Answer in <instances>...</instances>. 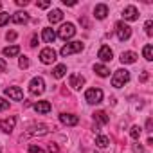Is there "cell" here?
Returning <instances> with one entry per match:
<instances>
[{"mask_svg": "<svg viewBox=\"0 0 153 153\" xmlns=\"http://www.w3.org/2000/svg\"><path fill=\"white\" fill-rule=\"evenodd\" d=\"M142 54H144V58H146L148 61H151V59H153V47H151V45H146V47L142 49Z\"/></svg>", "mask_w": 153, "mask_h": 153, "instance_id": "cell-27", "label": "cell"}, {"mask_svg": "<svg viewBox=\"0 0 153 153\" xmlns=\"http://www.w3.org/2000/svg\"><path fill=\"white\" fill-rule=\"evenodd\" d=\"M65 6H76V0H61Z\"/></svg>", "mask_w": 153, "mask_h": 153, "instance_id": "cell-39", "label": "cell"}, {"mask_svg": "<svg viewBox=\"0 0 153 153\" xmlns=\"http://www.w3.org/2000/svg\"><path fill=\"white\" fill-rule=\"evenodd\" d=\"M58 151H59V148H58L54 142H51V144H49V153H58Z\"/></svg>", "mask_w": 153, "mask_h": 153, "instance_id": "cell-35", "label": "cell"}, {"mask_svg": "<svg viewBox=\"0 0 153 153\" xmlns=\"http://www.w3.org/2000/svg\"><path fill=\"white\" fill-rule=\"evenodd\" d=\"M36 6H38L40 9H47V7L51 6V2H49V0H42V2H38Z\"/></svg>", "mask_w": 153, "mask_h": 153, "instance_id": "cell-33", "label": "cell"}, {"mask_svg": "<svg viewBox=\"0 0 153 153\" xmlns=\"http://www.w3.org/2000/svg\"><path fill=\"white\" fill-rule=\"evenodd\" d=\"M135 61H137V54H135V52L126 51V52L121 54V63H124V65H131V63H135Z\"/></svg>", "mask_w": 153, "mask_h": 153, "instance_id": "cell-17", "label": "cell"}, {"mask_svg": "<svg viewBox=\"0 0 153 153\" xmlns=\"http://www.w3.org/2000/svg\"><path fill=\"white\" fill-rule=\"evenodd\" d=\"M15 124H16V117H7V119H0V130L6 131V133H11L15 130Z\"/></svg>", "mask_w": 153, "mask_h": 153, "instance_id": "cell-11", "label": "cell"}, {"mask_svg": "<svg viewBox=\"0 0 153 153\" xmlns=\"http://www.w3.org/2000/svg\"><path fill=\"white\" fill-rule=\"evenodd\" d=\"M51 103L49 101H38V103H34V110L38 112V114H49L51 112Z\"/></svg>", "mask_w": 153, "mask_h": 153, "instance_id": "cell-18", "label": "cell"}, {"mask_svg": "<svg viewBox=\"0 0 153 153\" xmlns=\"http://www.w3.org/2000/svg\"><path fill=\"white\" fill-rule=\"evenodd\" d=\"M97 58H99L101 61H112L114 52H112V49H110L108 45H103V47L99 49V52H97Z\"/></svg>", "mask_w": 153, "mask_h": 153, "instance_id": "cell-14", "label": "cell"}, {"mask_svg": "<svg viewBox=\"0 0 153 153\" xmlns=\"http://www.w3.org/2000/svg\"><path fill=\"white\" fill-rule=\"evenodd\" d=\"M6 38H7V42H15V40H16V33H15V31H11V33H7V34H6Z\"/></svg>", "mask_w": 153, "mask_h": 153, "instance_id": "cell-34", "label": "cell"}, {"mask_svg": "<svg viewBox=\"0 0 153 153\" xmlns=\"http://www.w3.org/2000/svg\"><path fill=\"white\" fill-rule=\"evenodd\" d=\"M65 74H67V65H56V67H54V70H52V76H54L56 79L63 78Z\"/></svg>", "mask_w": 153, "mask_h": 153, "instance_id": "cell-23", "label": "cell"}, {"mask_svg": "<svg viewBox=\"0 0 153 153\" xmlns=\"http://www.w3.org/2000/svg\"><path fill=\"white\" fill-rule=\"evenodd\" d=\"M144 29H146V34H148V36H151V34H153V22H151V20H148V22L144 24Z\"/></svg>", "mask_w": 153, "mask_h": 153, "instance_id": "cell-29", "label": "cell"}, {"mask_svg": "<svg viewBox=\"0 0 153 153\" xmlns=\"http://www.w3.org/2000/svg\"><path fill=\"white\" fill-rule=\"evenodd\" d=\"M11 22L13 24H27L29 22V15L25 11H18V13H15L11 16Z\"/></svg>", "mask_w": 153, "mask_h": 153, "instance_id": "cell-16", "label": "cell"}, {"mask_svg": "<svg viewBox=\"0 0 153 153\" xmlns=\"http://www.w3.org/2000/svg\"><path fill=\"white\" fill-rule=\"evenodd\" d=\"M83 43L81 42H70V43H67V45H63L61 47V51H59V54L63 56V58H67V56H70V54H76V52H81L83 51Z\"/></svg>", "mask_w": 153, "mask_h": 153, "instance_id": "cell-2", "label": "cell"}, {"mask_svg": "<svg viewBox=\"0 0 153 153\" xmlns=\"http://www.w3.org/2000/svg\"><path fill=\"white\" fill-rule=\"evenodd\" d=\"M140 131H142V128H140V126H131V130H130V137H131L133 140H139Z\"/></svg>", "mask_w": 153, "mask_h": 153, "instance_id": "cell-26", "label": "cell"}, {"mask_svg": "<svg viewBox=\"0 0 153 153\" xmlns=\"http://www.w3.org/2000/svg\"><path fill=\"white\" fill-rule=\"evenodd\" d=\"M94 121H96L97 124H106V123H108V115H106V112H103V110L96 112V114H94Z\"/></svg>", "mask_w": 153, "mask_h": 153, "instance_id": "cell-22", "label": "cell"}, {"mask_svg": "<svg viewBox=\"0 0 153 153\" xmlns=\"http://www.w3.org/2000/svg\"><path fill=\"white\" fill-rule=\"evenodd\" d=\"M42 38H43L47 43H54V40H56V33H54V29L45 27V29H43V33H42Z\"/></svg>", "mask_w": 153, "mask_h": 153, "instance_id": "cell-20", "label": "cell"}, {"mask_svg": "<svg viewBox=\"0 0 153 153\" xmlns=\"http://www.w3.org/2000/svg\"><path fill=\"white\" fill-rule=\"evenodd\" d=\"M29 92L33 96H42L45 92V81H43V78H38V76L33 78L31 83H29Z\"/></svg>", "mask_w": 153, "mask_h": 153, "instance_id": "cell-3", "label": "cell"}, {"mask_svg": "<svg viewBox=\"0 0 153 153\" xmlns=\"http://www.w3.org/2000/svg\"><path fill=\"white\" fill-rule=\"evenodd\" d=\"M63 20V11L61 9H52L51 13H49V22L51 24H58V22H61Z\"/></svg>", "mask_w": 153, "mask_h": 153, "instance_id": "cell-19", "label": "cell"}, {"mask_svg": "<svg viewBox=\"0 0 153 153\" xmlns=\"http://www.w3.org/2000/svg\"><path fill=\"white\" fill-rule=\"evenodd\" d=\"M40 59H42V63H45V65L54 63V61H56V51H54L52 47H45V49L40 52Z\"/></svg>", "mask_w": 153, "mask_h": 153, "instance_id": "cell-8", "label": "cell"}, {"mask_svg": "<svg viewBox=\"0 0 153 153\" xmlns=\"http://www.w3.org/2000/svg\"><path fill=\"white\" fill-rule=\"evenodd\" d=\"M0 153H2V149H0Z\"/></svg>", "mask_w": 153, "mask_h": 153, "instance_id": "cell-44", "label": "cell"}, {"mask_svg": "<svg viewBox=\"0 0 153 153\" xmlns=\"http://www.w3.org/2000/svg\"><path fill=\"white\" fill-rule=\"evenodd\" d=\"M29 153H45L40 146H36V144H31L29 146Z\"/></svg>", "mask_w": 153, "mask_h": 153, "instance_id": "cell-31", "label": "cell"}, {"mask_svg": "<svg viewBox=\"0 0 153 153\" xmlns=\"http://www.w3.org/2000/svg\"><path fill=\"white\" fill-rule=\"evenodd\" d=\"M85 99L88 105H99L103 101V90L101 88H88L85 92Z\"/></svg>", "mask_w": 153, "mask_h": 153, "instance_id": "cell-4", "label": "cell"}, {"mask_svg": "<svg viewBox=\"0 0 153 153\" xmlns=\"http://www.w3.org/2000/svg\"><path fill=\"white\" fill-rule=\"evenodd\" d=\"M106 15H108V6H106V4H97L96 9H94V16H96L97 20H105Z\"/></svg>", "mask_w": 153, "mask_h": 153, "instance_id": "cell-15", "label": "cell"}, {"mask_svg": "<svg viewBox=\"0 0 153 153\" xmlns=\"http://www.w3.org/2000/svg\"><path fill=\"white\" fill-rule=\"evenodd\" d=\"M115 33H117V38L121 42H126L131 36V27L128 24H124V22H117L115 24Z\"/></svg>", "mask_w": 153, "mask_h": 153, "instance_id": "cell-5", "label": "cell"}, {"mask_svg": "<svg viewBox=\"0 0 153 153\" xmlns=\"http://www.w3.org/2000/svg\"><path fill=\"white\" fill-rule=\"evenodd\" d=\"M74 34H76V27H74V24H70V22L63 24V25L58 29V33H56V36H59L61 40H68V38H72Z\"/></svg>", "mask_w": 153, "mask_h": 153, "instance_id": "cell-7", "label": "cell"}, {"mask_svg": "<svg viewBox=\"0 0 153 153\" xmlns=\"http://www.w3.org/2000/svg\"><path fill=\"white\" fill-rule=\"evenodd\" d=\"M133 151H135V153H144V148L139 146V144H135V146H133Z\"/></svg>", "mask_w": 153, "mask_h": 153, "instance_id": "cell-37", "label": "cell"}, {"mask_svg": "<svg viewBox=\"0 0 153 153\" xmlns=\"http://www.w3.org/2000/svg\"><path fill=\"white\" fill-rule=\"evenodd\" d=\"M18 65H20V68H27V67H29V59H27L25 56H22V58L18 59Z\"/></svg>", "mask_w": 153, "mask_h": 153, "instance_id": "cell-30", "label": "cell"}, {"mask_svg": "<svg viewBox=\"0 0 153 153\" xmlns=\"http://www.w3.org/2000/svg\"><path fill=\"white\" fill-rule=\"evenodd\" d=\"M16 4H18V6H27L29 0H16Z\"/></svg>", "mask_w": 153, "mask_h": 153, "instance_id": "cell-40", "label": "cell"}, {"mask_svg": "<svg viewBox=\"0 0 153 153\" xmlns=\"http://www.w3.org/2000/svg\"><path fill=\"white\" fill-rule=\"evenodd\" d=\"M36 45H38V36L34 34V36L31 38V47H36Z\"/></svg>", "mask_w": 153, "mask_h": 153, "instance_id": "cell-38", "label": "cell"}, {"mask_svg": "<svg viewBox=\"0 0 153 153\" xmlns=\"http://www.w3.org/2000/svg\"><path fill=\"white\" fill-rule=\"evenodd\" d=\"M96 144H97L99 148H106V146L110 144V139H108L106 135H97V137H96Z\"/></svg>", "mask_w": 153, "mask_h": 153, "instance_id": "cell-25", "label": "cell"}, {"mask_svg": "<svg viewBox=\"0 0 153 153\" xmlns=\"http://www.w3.org/2000/svg\"><path fill=\"white\" fill-rule=\"evenodd\" d=\"M128 81H130V72H128L126 68H119V70H115L114 76H112V85H114L115 88L124 87Z\"/></svg>", "mask_w": 153, "mask_h": 153, "instance_id": "cell-1", "label": "cell"}, {"mask_svg": "<svg viewBox=\"0 0 153 153\" xmlns=\"http://www.w3.org/2000/svg\"><path fill=\"white\" fill-rule=\"evenodd\" d=\"M59 121L65 124V126H76L79 123L78 115H74V114H59Z\"/></svg>", "mask_w": 153, "mask_h": 153, "instance_id": "cell-13", "label": "cell"}, {"mask_svg": "<svg viewBox=\"0 0 153 153\" xmlns=\"http://www.w3.org/2000/svg\"><path fill=\"white\" fill-rule=\"evenodd\" d=\"M11 20V16H9V13H0V27H4L7 22Z\"/></svg>", "mask_w": 153, "mask_h": 153, "instance_id": "cell-28", "label": "cell"}, {"mask_svg": "<svg viewBox=\"0 0 153 153\" xmlns=\"http://www.w3.org/2000/svg\"><path fill=\"white\" fill-rule=\"evenodd\" d=\"M146 130L151 131V119H148V123H146Z\"/></svg>", "mask_w": 153, "mask_h": 153, "instance_id": "cell-41", "label": "cell"}, {"mask_svg": "<svg viewBox=\"0 0 153 153\" xmlns=\"http://www.w3.org/2000/svg\"><path fill=\"white\" fill-rule=\"evenodd\" d=\"M94 72H96L97 76H101V78H106V76L110 74L108 67H106V65H101V63H96V65H94Z\"/></svg>", "mask_w": 153, "mask_h": 153, "instance_id": "cell-21", "label": "cell"}, {"mask_svg": "<svg viewBox=\"0 0 153 153\" xmlns=\"http://www.w3.org/2000/svg\"><path fill=\"white\" fill-rule=\"evenodd\" d=\"M123 18L128 20V22L139 20V11H137V7H135V6H126L124 11H123Z\"/></svg>", "mask_w": 153, "mask_h": 153, "instance_id": "cell-9", "label": "cell"}, {"mask_svg": "<svg viewBox=\"0 0 153 153\" xmlns=\"http://www.w3.org/2000/svg\"><path fill=\"white\" fill-rule=\"evenodd\" d=\"M4 92H6L7 97H11V99H15V101H22V99H24V92H22L18 87H7Z\"/></svg>", "mask_w": 153, "mask_h": 153, "instance_id": "cell-12", "label": "cell"}, {"mask_svg": "<svg viewBox=\"0 0 153 153\" xmlns=\"http://www.w3.org/2000/svg\"><path fill=\"white\" fill-rule=\"evenodd\" d=\"M7 108H9V101H6V99L0 97V112H4V110H7Z\"/></svg>", "mask_w": 153, "mask_h": 153, "instance_id": "cell-32", "label": "cell"}, {"mask_svg": "<svg viewBox=\"0 0 153 153\" xmlns=\"http://www.w3.org/2000/svg\"><path fill=\"white\" fill-rule=\"evenodd\" d=\"M146 79H148V72H144V74L140 76V81H146Z\"/></svg>", "mask_w": 153, "mask_h": 153, "instance_id": "cell-42", "label": "cell"}, {"mask_svg": "<svg viewBox=\"0 0 153 153\" xmlns=\"http://www.w3.org/2000/svg\"><path fill=\"white\" fill-rule=\"evenodd\" d=\"M18 54H20V47L18 45H11V47H6L4 49V56H7V58L18 56Z\"/></svg>", "mask_w": 153, "mask_h": 153, "instance_id": "cell-24", "label": "cell"}, {"mask_svg": "<svg viewBox=\"0 0 153 153\" xmlns=\"http://www.w3.org/2000/svg\"><path fill=\"white\" fill-rule=\"evenodd\" d=\"M47 133H49V126H47V124H36V126H31V128L22 135V139H24V137H25V139H27V137H36V135L42 137V135H47Z\"/></svg>", "mask_w": 153, "mask_h": 153, "instance_id": "cell-6", "label": "cell"}, {"mask_svg": "<svg viewBox=\"0 0 153 153\" xmlns=\"http://www.w3.org/2000/svg\"><path fill=\"white\" fill-rule=\"evenodd\" d=\"M7 68V63H6V59H2V58H0V72H4Z\"/></svg>", "mask_w": 153, "mask_h": 153, "instance_id": "cell-36", "label": "cell"}, {"mask_svg": "<svg viewBox=\"0 0 153 153\" xmlns=\"http://www.w3.org/2000/svg\"><path fill=\"white\" fill-rule=\"evenodd\" d=\"M68 85L74 88V90H79L83 85H85V78L81 74H70V78H68Z\"/></svg>", "mask_w": 153, "mask_h": 153, "instance_id": "cell-10", "label": "cell"}, {"mask_svg": "<svg viewBox=\"0 0 153 153\" xmlns=\"http://www.w3.org/2000/svg\"><path fill=\"white\" fill-rule=\"evenodd\" d=\"M0 7H2V4H0Z\"/></svg>", "mask_w": 153, "mask_h": 153, "instance_id": "cell-43", "label": "cell"}]
</instances>
